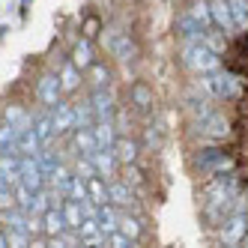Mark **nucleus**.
<instances>
[{
    "mask_svg": "<svg viewBox=\"0 0 248 248\" xmlns=\"http://www.w3.org/2000/svg\"><path fill=\"white\" fill-rule=\"evenodd\" d=\"M188 129L198 138V144H227V140L236 138V123L224 108L212 105L203 114L188 117Z\"/></svg>",
    "mask_w": 248,
    "mask_h": 248,
    "instance_id": "nucleus-1",
    "label": "nucleus"
},
{
    "mask_svg": "<svg viewBox=\"0 0 248 248\" xmlns=\"http://www.w3.org/2000/svg\"><path fill=\"white\" fill-rule=\"evenodd\" d=\"M188 168L194 170V176L209 180V176L236 170V155L227 144H198L188 155Z\"/></svg>",
    "mask_w": 248,
    "mask_h": 248,
    "instance_id": "nucleus-2",
    "label": "nucleus"
},
{
    "mask_svg": "<svg viewBox=\"0 0 248 248\" xmlns=\"http://www.w3.org/2000/svg\"><path fill=\"white\" fill-rule=\"evenodd\" d=\"M194 87L212 102H239L245 96V81L242 75H236L233 69H218V72H212V75H201V78H194Z\"/></svg>",
    "mask_w": 248,
    "mask_h": 248,
    "instance_id": "nucleus-3",
    "label": "nucleus"
},
{
    "mask_svg": "<svg viewBox=\"0 0 248 248\" xmlns=\"http://www.w3.org/2000/svg\"><path fill=\"white\" fill-rule=\"evenodd\" d=\"M176 57H180V66L191 78H201V75H212L224 69V57H218L212 48H206L203 42H188V45H180L176 51Z\"/></svg>",
    "mask_w": 248,
    "mask_h": 248,
    "instance_id": "nucleus-4",
    "label": "nucleus"
},
{
    "mask_svg": "<svg viewBox=\"0 0 248 248\" xmlns=\"http://www.w3.org/2000/svg\"><path fill=\"white\" fill-rule=\"evenodd\" d=\"M99 39H102L105 51L111 54V60H114V63H120V66L135 63V60L140 57L138 39L132 36L126 27H120V24H105V30H102V36H99Z\"/></svg>",
    "mask_w": 248,
    "mask_h": 248,
    "instance_id": "nucleus-5",
    "label": "nucleus"
},
{
    "mask_svg": "<svg viewBox=\"0 0 248 248\" xmlns=\"http://www.w3.org/2000/svg\"><path fill=\"white\" fill-rule=\"evenodd\" d=\"M33 99H36V105L45 108V111H54L57 105L66 99L63 87H60V78H57V69H45V72H39L36 84H33Z\"/></svg>",
    "mask_w": 248,
    "mask_h": 248,
    "instance_id": "nucleus-6",
    "label": "nucleus"
},
{
    "mask_svg": "<svg viewBox=\"0 0 248 248\" xmlns=\"http://www.w3.org/2000/svg\"><path fill=\"white\" fill-rule=\"evenodd\" d=\"M245 236H248V212H233L216 227L218 245H242Z\"/></svg>",
    "mask_w": 248,
    "mask_h": 248,
    "instance_id": "nucleus-7",
    "label": "nucleus"
},
{
    "mask_svg": "<svg viewBox=\"0 0 248 248\" xmlns=\"http://www.w3.org/2000/svg\"><path fill=\"white\" fill-rule=\"evenodd\" d=\"M87 102H90V108H93V114H96V123H99V120H114V114H117V108H120L114 87H105V90H90V93H87Z\"/></svg>",
    "mask_w": 248,
    "mask_h": 248,
    "instance_id": "nucleus-8",
    "label": "nucleus"
},
{
    "mask_svg": "<svg viewBox=\"0 0 248 248\" xmlns=\"http://www.w3.org/2000/svg\"><path fill=\"white\" fill-rule=\"evenodd\" d=\"M108 201L117 206V209H123V212H138V191L123 180V176H117V180H111L108 183Z\"/></svg>",
    "mask_w": 248,
    "mask_h": 248,
    "instance_id": "nucleus-9",
    "label": "nucleus"
},
{
    "mask_svg": "<svg viewBox=\"0 0 248 248\" xmlns=\"http://www.w3.org/2000/svg\"><path fill=\"white\" fill-rule=\"evenodd\" d=\"M0 123H6V126H12V129H27V126H33V111L27 108L24 102H18V99H9V102H3V108H0Z\"/></svg>",
    "mask_w": 248,
    "mask_h": 248,
    "instance_id": "nucleus-10",
    "label": "nucleus"
},
{
    "mask_svg": "<svg viewBox=\"0 0 248 248\" xmlns=\"http://www.w3.org/2000/svg\"><path fill=\"white\" fill-rule=\"evenodd\" d=\"M140 153H144V147H140V140L132 138V135H120L117 144H114V155L120 168H132V165H140Z\"/></svg>",
    "mask_w": 248,
    "mask_h": 248,
    "instance_id": "nucleus-11",
    "label": "nucleus"
},
{
    "mask_svg": "<svg viewBox=\"0 0 248 248\" xmlns=\"http://www.w3.org/2000/svg\"><path fill=\"white\" fill-rule=\"evenodd\" d=\"M173 33H176V39H180V45H188V42H203V36H206V30H203L198 21H194L186 9L176 15V21H173Z\"/></svg>",
    "mask_w": 248,
    "mask_h": 248,
    "instance_id": "nucleus-12",
    "label": "nucleus"
},
{
    "mask_svg": "<svg viewBox=\"0 0 248 248\" xmlns=\"http://www.w3.org/2000/svg\"><path fill=\"white\" fill-rule=\"evenodd\" d=\"M129 105H132V111H140V114H150L155 108V90H153V84L147 81H135L129 87Z\"/></svg>",
    "mask_w": 248,
    "mask_h": 248,
    "instance_id": "nucleus-13",
    "label": "nucleus"
},
{
    "mask_svg": "<svg viewBox=\"0 0 248 248\" xmlns=\"http://www.w3.org/2000/svg\"><path fill=\"white\" fill-rule=\"evenodd\" d=\"M69 63L78 66L81 72H87V69L96 63V45H93V39L78 36V39H75V45L69 48Z\"/></svg>",
    "mask_w": 248,
    "mask_h": 248,
    "instance_id": "nucleus-14",
    "label": "nucleus"
},
{
    "mask_svg": "<svg viewBox=\"0 0 248 248\" xmlns=\"http://www.w3.org/2000/svg\"><path fill=\"white\" fill-rule=\"evenodd\" d=\"M84 84L90 87V90H105V87H114V66L105 63V60H96V63L84 72Z\"/></svg>",
    "mask_w": 248,
    "mask_h": 248,
    "instance_id": "nucleus-15",
    "label": "nucleus"
},
{
    "mask_svg": "<svg viewBox=\"0 0 248 248\" xmlns=\"http://www.w3.org/2000/svg\"><path fill=\"white\" fill-rule=\"evenodd\" d=\"M57 78H60V87H63V96H75V93L81 90V84H84V72H81L78 66L69 63V57L60 60V66H57Z\"/></svg>",
    "mask_w": 248,
    "mask_h": 248,
    "instance_id": "nucleus-16",
    "label": "nucleus"
},
{
    "mask_svg": "<svg viewBox=\"0 0 248 248\" xmlns=\"http://www.w3.org/2000/svg\"><path fill=\"white\" fill-rule=\"evenodd\" d=\"M90 162H93V168H96V173L102 176V180H117L120 176V162H117V155H114V150H96L93 155H90Z\"/></svg>",
    "mask_w": 248,
    "mask_h": 248,
    "instance_id": "nucleus-17",
    "label": "nucleus"
},
{
    "mask_svg": "<svg viewBox=\"0 0 248 248\" xmlns=\"http://www.w3.org/2000/svg\"><path fill=\"white\" fill-rule=\"evenodd\" d=\"M51 117H54V135L57 138H69L75 132V108H72V102H60L54 111H51Z\"/></svg>",
    "mask_w": 248,
    "mask_h": 248,
    "instance_id": "nucleus-18",
    "label": "nucleus"
},
{
    "mask_svg": "<svg viewBox=\"0 0 248 248\" xmlns=\"http://www.w3.org/2000/svg\"><path fill=\"white\" fill-rule=\"evenodd\" d=\"M165 126H162V120H150L144 129H140V147L150 150V153H162L165 147Z\"/></svg>",
    "mask_w": 248,
    "mask_h": 248,
    "instance_id": "nucleus-19",
    "label": "nucleus"
},
{
    "mask_svg": "<svg viewBox=\"0 0 248 248\" xmlns=\"http://www.w3.org/2000/svg\"><path fill=\"white\" fill-rule=\"evenodd\" d=\"M117 233L129 236V239H135V242H144L147 224H144V218H140L138 212H123V209H120V230H117Z\"/></svg>",
    "mask_w": 248,
    "mask_h": 248,
    "instance_id": "nucleus-20",
    "label": "nucleus"
},
{
    "mask_svg": "<svg viewBox=\"0 0 248 248\" xmlns=\"http://www.w3.org/2000/svg\"><path fill=\"white\" fill-rule=\"evenodd\" d=\"M33 129H36L42 147H54L57 135H54V117H51V111H45V108L33 111Z\"/></svg>",
    "mask_w": 248,
    "mask_h": 248,
    "instance_id": "nucleus-21",
    "label": "nucleus"
},
{
    "mask_svg": "<svg viewBox=\"0 0 248 248\" xmlns=\"http://www.w3.org/2000/svg\"><path fill=\"white\" fill-rule=\"evenodd\" d=\"M63 233H69L66 218H63V209L60 206H51L42 216V236L51 239V236H63Z\"/></svg>",
    "mask_w": 248,
    "mask_h": 248,
    "instance_id": "nucleus-22",
    "label": "nucleus"
},
{
    "mask_svg": "<svg viewBox=\"0 0 248 248\" xmlns=\"http://www.w3.org/2000/svg\"><path fill=\"white\" fill-rule=\"evenodd\" d=\"M93 138H96V150H114L117 144V129H114V120H99L93 126Z\"/></svg>",
    "mask_w": 248,
    "mask_h": 248,
    "instance_id": "nucleus-23",
    "label": "nucleus"
},
{
    "mask_svg": "<svg viewBox=\"0 0 248 248\" xmlns=\"http://www.w3.org/2000/svg\"><path fill=\"white\" fill-rule=\"evenodd\" d=\"M72 140V155H93L96 153V138H93V129H75L69 135Z\"/></svg>",
    "mask_w": 248,
    "mask_h": 248,
    "instance_id": "nucleus-24",
    "label": "nucleus"
},
{
    "mask_svg": "<svg viewBox=\"0 0 248 248\" xmlns=\"http://www.w3.org/2000/svg\"><path fill=\"white\" fill-rule=\"evenodd\" d=\"M96 221H99V230H102L105 236L117 233V230H120V209H117L114 203H105V206H99V212H96Z\"/></svg>",
    "mask_w": 248,
    "mask_h": 248,
    "instance_id": "nucleus-25",
    "label": "nucleus"
},
{
    "mask_svg": "<svg viewBox=\"0 0 248 248\" xmlns=\"http://www.w3.org/2000/svg\"><path fill=\"white\" fill-rule=\"evenodd\" d=\"M186 12H188L203 30H212V3H209V0H188V3H186Z\"/></svg>",
    "mask_w": 248,
    "mask_h": 248,
    "instance_id": "nucleus-26",
    "label": "nucleus"
},
{
    "mask_svg": "<svg viewBox=\"0 0 248 248\" xmlns=\"http://www.w3.org/2000/svg\"><path fill=\"white\" fill-rule=\"evenodd\" d=\"M36 162H39V168H42V173H45V180H48V176L54 173L60 165H66V162H63V155H60L54 147H42V150L36 153Z\"/></svg>",
    "mask_w": 248,
    "mask_h": 248,
    "instance_id": "nucleus-27",
    "label": "nucleus"
},
{
    "mask_svg": "<svg viewBox=\"0 0 248 248\" xmlns=\"http://www.w3.org/2000/svg\"><path fill=\"white\" fill-rule=\"evenodd\" d=\"M39 150H42V140H39L36 129H33V126L21 129L18 132V155H36Z\"/></svg>",
    "mask_w": 248,
    "mask_h": 248,
    "instance_id": "nucleus-28",
    "label": "nucleus"
},
{
    "mask_svg": "<svg viewBox=\"0 0 248 248\" xmlns=\"http://www.w3.org/2000/svg\"><path fill=\"white\" fill-rule=\"evenodd\" d=\"M72 108H75V129H93L96 126V114L90 108V102H87V96L84 99H75Z\"/></svg>",
    "mask_w": 248,
    "mask_h": 248,
    "instance_id": "nucleus-29",
    "label": "nucleus"
},
{
    "mask_svg": "<svg viewBox=\"0 0 248 248\" xmlns=\"http://www.w3.org/2000/svg\"><path fill=\"white\" fill-rule=\"evenodd\" d=\"M63 218H66V227L72 230V233H78L81 224H84V206L78 201H63Z\"/></svg>",
    "mask_w": 248,
    "mask_h": 248,
    "instance_id": "nucleus-30",
    "label": "nucleus"
},
{
    "mask_svg": "<svg viewBox=\"0 0 248 248\" xmlns=\"http://www.w3.org/2000/svg\"><path fill=\"white\" fill-rule=\"evenodd\" d=\"M87 201H93L96 206L111 203V201H108V180H102V176L87 180Z\"/></svg>",
    "mask_w": 248,
    "mask_h": 248,
    "instance_id": "nucleus-31",
    "label": "nucleus"
},
{
    "mask_svg": "<svg viewBox=\"0 0 248 248\" xmlns=\"http://www.w3.org/2000/svg\"><path fill=\"white\" fill-rule=\"evenodd\" d=\"M230 42H233V39H227L224 33H221V30H216V27H212V30H206V36H203V45H206V48H212L218 57H227Z\"/></svg>",
    "mask_w": 248,
    "mask_h": 248,
    "instance_id": "nucleus-32",
    "label": "nucleus"
},
{
    "mask_svg": "<svg viewBox=\"0 0 248 248\" xmlns=\"http://www.w3.org/2000/svg\"><path fill=\"white\" fill-rule=\"evenodd\" d=\"M230 15H233V24L239 33H248V0H227Z\"/></svg>",
    "mask_w": 248,
    "mask_h": 248,
    "instance_id": "nucleus-33",
    "label": "nucleus"
},
{
    "mask_svg": "<svg viewBox=\"0 0 248 248\" xmlns=\"http://www.w3.org/2000/svg\"><path fill=\"white\" fill-rule=\"evenodd\" d=\"M3 153H18V129L0 123V155Z\"/></svg>",
    "mask_w": 248,
    "mask_h": 248,
    "instance_id": "nucleus-34",
    "label": "nucleus"
},
{
    "mask_svg": "<svg viewBox=\"0 0 248 248\" xmlns=\"http://www.w3.org/2000/svg\"><path fill=\"white\" fill-rule=\"evenodd\" d=\"M102 30H105V21L99 18V15H87V18L81 21V36H87V39H96V36H102Z\"/></svg>",
    "mask_w": 248,
    "mask_h": 248,
    "instance_id": "nucleus-35",
    "label": "nucleus"
},
{
    "mask_svg": "<svg viewBox=\"0 0 248 248\" xmlns=\"http://www.w3.org/2000/svg\"><path fill=\"white\" fill-rule=\"evenodd\" d=\"M72 170H75V176H81V180H93V176H99L93 162H90V155H75L72 158Z\"/></svg>",
    "mask_w": 248,
    "mask_h": 248,
    "instance_id": "nucleus-36",
    "label": "nucleus"
},
{
    "mask_svg": "<svg viewBox=\"0 0 248 248\" xmlns=\"http://www.w3.org/2000/svg\"><path fill=\"white\" fill-rule=\"evenodd\" d=\"M114 129H117V135H132V114L123 108V105L114 114Z\"/></svg>",
    "mask_w": 248,
    "mask_h": 248,
    "instance_id": "nucleus-37",
    "label": "nucleus"
},
{
    "mask_svg": "<svg viewBox=\"0 0 248 248\" xmlns=\"http://www.w3.org/2000/svg\"><path fill=\"white\" fill-rule=\"evenodd\" d=\"M6 233V248H30V239L27 233H18V230H3Z\"/></svg>",
    "mask_w": 248,
    "mask_h": 248,
    "instance_id": "nucleus-38",
    "label": "nucleus"
},
{
    "mask_svg": "<svg viewBox=\"0 0 248 248\" xmlns=\"http://www.w3.org/2000/svg\"><path fill=\"white\" fill-rule=\"evenodd\" d=\"M69 201H78V203L87 201V180L75 176V180H72V194H69Z\"/></svg>",
    "mask_w": 248,
    "mask_h": 248,
    "instance_id": "nucleus-39",
    "label": "nucleus"
},
{
    "mask_svg": "<svg viewBox=\"0 0 248 248\" xmlns=\"http://www.w3.org/2000/svg\"><path fill=\"white\" fill-rule=\"evenodd\" d=\"M108 248H140V242L123 236V233H111V236H108Z\"/></svg>",
    "mask_w": 248,
    "mask_h": 248,
    "instance_id": "nucleus-40",
    "label": "nucleus"
},
{
    "mask_svg": "<svg viewBox=\"0 0 248 248\" xmlns=\"http://www.w3.org/2000/svg\"><path fill=\"white\" fill-rule=\"evenodd\" d=\"M30 6H33V0H18V15H21V18L30 15Z\"/></svg>",
    "mask_w": 248,
    "mask_h": 248,
    "instance_id": "nucleus-41",
    "label": "nucleus"
},
{
    "mask_svg": "<svg viewBox=\"0 0 248 248\" xmlns=\"http://www.w3.org/2000/svg\"><path fill=\"white\" fill-rule=\"evenodd\" d=\"M30 248H48V239L45 236H33L30 239Z\"/></svg>",
    "mask_w": 248,
    "mask_h": 248,
    "instance_id": "nucleus-42",
    "label": "nucleus"
},
{
    "mask_svg": "<svg viewBox=\"0 0 248 248\" xmlns=\"http://www.w3.org/2000/svg\"><path fill=\"white\" fill-rule=\"evenodd\" d=\"M6 33H9V24H3V27H0V42L6 39Z\"/></svg>",
    "mask_w": 248,
    "mask_h": 248,
    "instance_id": "nucleus-43",
    "label": "nucleus"
},
{
    "mask_svg": "<svg viewBox=\"0 0 248 248\" xmlns=\"http://www.w3.org/2000/svg\"><path fill=\"white\" fill-rule=\"evenodd\" d=\"M216 248H239V245H216Z\"/></svg>",
    "mask_w": 248,
    "mask_h": 248,
    "instance_id": "nucleus-44",
    "label": "nucleus"
},
{
    "mask_svg": "<svg viewBox=\"0 0 248 248\" xmlns=\"http://www.w3.org/2000/svg\"><path fill=\"white\" fill-rule=\"evenodd\" d=\"M239 248H248V236H245V239H242V245H239Z\"/></svg>",
    "mask_w": 248,
    "mask_h": 248,
    "instance_id": "nucleus-45",
    "label": "nucleus"
},
{
    "mask_svg": "<svg viewBox=\"0 0 248 248\" xmlns=\"http://www.w3.org/2000/svg\"><path fill=\"white\" fill-rule=\"evenodd\" d=\"M72 248H84V245H81V242H78V245H72Z\"/></svg>",
    "mask_w": 248,
    "mask_h": 248,
    "instance_id": "nucleus-46",
    "label": "nucleus"
},
{
    "mask_svg": "<svg viewBox=\"0 0 248 248\" xmlns=\"http://www.w3.org/2000/svg\"><path fill=\"white\" fill-rule=\"evenodd\" d=\"M102 248H108V245H102Z\"/></svg>",
    "mask_w": 248,
    "mask_h": 248,
    "instance_id": "nucleus-47",
    "label": "nucleus"
}]
</instances>
